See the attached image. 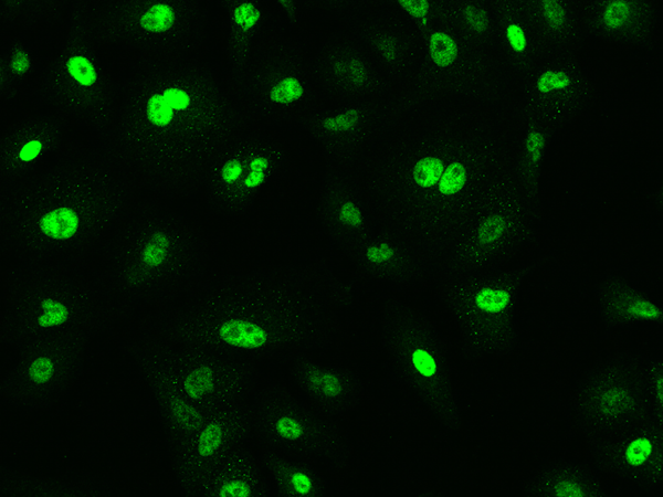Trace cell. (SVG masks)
<instances>
[{"label": "cell", "instance_id": "30", "mask_svg": "<svg viewBox=\"0 0 663 497\" xmlns=\"http://www.w3.org/2000/svg\"><path fill=\"white\" fill-rule=\"evenodd\" d=\"M659 22L654 0L587 1L586 38L610 44L645 46L652 43Z\"/></svg>", "mask_w": 663, "mask_h": 497}, {"label": "cell", "instance_id": "23", "mask_svg": "<svg viewBox=\"0 0 663 497\" xmlns=\"http://www.w3.org/2000/svg\"><path fill=\"white\" fill-rule=\"evenodd\" d=\"M249 398L217 408L187 441L168 454L177 494L187 496L220 455L241 443L253 442Z\"/></svg>", "mask_w": 663, "mask_h": 497}, {"label": "cell", "instance_id": "11", "mask_svg": "<svg viewBox=\"0 0 663 497\" xmlns=\"http://www.w3.org/2000/svg\"><path fill=\"white\" fill-rule=\"evenodd\" d=\"M228 82L251 119L267 126L297 124L324 99L308 41L277 27L262 34L245 66Z\"/></svg>", "mask_w": 663, "mask_h": 497}, {"label": "cell", "instance_id": "28", "mask_svg": "<svg viewBox=\"0 0 663 497\" xmlns=\"http://www.w3.org/2000/svg\"><path fill=\"white\" fill-rule=\"evenodd\" d=\"M495 52L515 91L538 67L551 61L536 32L526 0H492Z\"/></svg>", "mask_w": 663, "mask_h": 497}, {"label": "cell", "instance_id": "12", "mask_svg": "<svg viewBox=\"0 0 663 497\" xmlns=\"http://www.w3.org/2000/svg\"><path fill=\"white\" fill-rule=\"evenodd\" d=\"M292 152L267 125L240 129L211 167L200 199L206 212L221 222H238L252 211L261 191L287 172Z\"/></svg>", "mask_w": 663, "mask_h": 497}, {"label": "cell", "instance_id": "14", "mask_svg": "<svg viewBox=\"0 0 663 497\" xmlns=\"http://www.w3.org/2000/svg\"><path fill=\"white\" fill-rule=\"evenodd\" d=\"M122 83L98 47L64 41L40 65L30 94L45 113L91 130L115 105Z\"/></svg>", "mask_w": 663, "mask_h": 497}, {"label": "cell", "instance_id": "1", "mask_svg": "<svg viewBox=\"0 0 663 497\" xmlns=\"http://www.w3.org/2000/svg\"><path fill=\"white\" fill-rule=\"evenodd\" d=\"M352 297L354 283L324 261L215 263L175 302L139 316L136 336L288 361L330 346Z\"/></svg>", "mask_w": 663, "mask_h": 497}, {"label": "cell", "instance_id": "20", "mask_svg": "<svg viewBox=\"0 0 663 497\" xmlns=\"http://www.w3.org/2000/svg\"><path fill=\"white\" fill-rule=\"evenodd\" d=\"M314 64L323 98L333 104L393 98L390 81L346 28L328 34L314 54Z\"/></svg>", "mask_w": 663, "mask_h": 497}, {"label": "cell", "instance_id": "4", "mask_svg": "<svg viewBox=\"0 0 663 497\" xmlns=\"http://www.w3.org/2000/svg\"><path fill=\"white\" fill-rule=\"evenodd\" d=\"M97 256L102 286L129 319L179 298L217 263V244L197 218L140 195Z\"/></svg>", "mask_w": 663, "mask_h": 497}, {"label": "cell", "instance_id": "29", "mask_svg": "<svg viewBox=\"0 0 663 497\" xmlns=\"http://www.w3.org/2000/svg\"><path fill=\"white\" fill-rule=\"evenodd\" d=\"M287 363L290 381L324 415L332 419L346 415L362 402L366 385L355 370L305 355Z\"/></svg>", "mask_w": 663, "mask_h": 497}, {"label": "cell", "instance_id": "39", "mask_svg": "<svg viewBox=\"0 0 663 497\" xmlns=\"http://www.w3.org/2000/svg\"><path fill=\"white\" fill-rule=\"evenodd\" d=\"M269 475L273 496L317 497L327 493L328 482L314 462L267 446H257Z\"/></svg>", "mask_w": 663, "mask_h": 497}, {"label": "cell", "instance_id": "7", "mask_svg": "<svg viewBox=\"0 0 663 497\" xmlns=\"http://www.w3.org/2000/svg\"><path fill=\"white\" fill-rule=\"evenodd\" d=\"M511 116L472 119L439 180L393 232L424 252L434 269L473 222L514 183L506 134Z\"/></svg>", "mask_w": 663, "mask_h": 497}, {"label": "cell", "instance_id": "5", "mask_svg": "<svg viewBox=\"0 0 663 497\" xmlns=\"http://www.w3.org/2000/svg\"><path fill=\"white\" fill-rule=\"evenodd\" d=\"M415 32V61L393 93L408 124L451 117L506 118L514 113L516 94L493 44L463 27L452 0H441L434 20Z\"/></svg>", "mask_w": 663, "mask_h": 497}, {"label": "cell", "instance_id": "37", "mask_svg": "<svg viewBox=\"0 0 663 497\" xmlns=\"http://www.w3.org/2000/svg\"><path fill=\"white\" fill-rule=\"evenodd\" d=\"M131 493L113 480L86 476H35L1 466L0 496L82 497L127 496Z\"/></svg>", "mask_w": 663, "mask_h": 497}, {"label": "cell", "instance_id": "9", "mask_svg": "<svg viewBox=\"0 0 663 497\" xmlns=\"http://www.w3.org/2000/svg\"><path fill=\"white\" fill-rule=\"evenodd\" d=\"M377 321L382 349L403 384L443 429L456 432L461 405L444 334L420 309L392 295L383 298Z\"/></svg>", "mask_w": 663, "mask_h": 497}, {"label": "cell", "instance_id": "6", "mask_svg": "<svg viewBox=\"0 0 663 497\" xmlns=\"http://www.w3.org/2000/svg\"><path fill=\"white\" fill-rule=\"evenodd\" d=\"M123 320L91 258L12 260L2 273L0 341L6 347L62 330L96 337Z\"/></svg>", "mask_w": 663, "mask_h": 497}, {"label": "cell", "instance_id": "41", "mask_svg": "<svg viewBox=\"0 0 663 497\" xmlns=\"http://www.w3.org/2000/svg\"><path fill=\"white\" fill-rule=\"evenodd\" d=\"M71 1L64 0H31L0 1V18L2 25H33L63 19Z\"/></svg>", "mask_w": 663, "mask_h": 497}, {"label": "cell", "instance_id": "2", "mask_svg": "<svg viewBox=\"0 0 663 497\" xmlns=\"http://www.w3.org/2000/svg\"><path fill=\"white\" fill-rule=\"evenodd\" d=\"M90 134L105 144L144 197H200L230 139L254 121L225 74L194 55L136 62Z\"/></svg>", "mask_w": 663, "mask_h": 497}, {"label": "cell", "instance_id": "35", "mask_svg": "<svg viewBox=\"0 0 663 497\" xmlns=\"http://www.w3.org/2000/svg\"><path fill=\"white\" fill-rule=\"evenodd\" d=\"M526 3L550 60L579 56L586 39L587 1L526 0Z\"/></svg>", "mask_w": 663, "mask_h": 497}, {"label": "cell", "instance_id": "31", "mask_svg": "<svg viewBox=\"0 0 663 497\" xmlns=\"http://www.w3.org/2000/svg\"><path fill=\"white\" fill-rule=\"evenodd\" d=\"M187 496L270 497L273 493L257 450L241 443L213 461Z\"/></svg>", "mask_w": 663, "mask_h": 497}, {"label": "cell", "instance_id": "16", "mask_svg": "<svg viewBox=\"0 0 663 497\" xmlns=\"http://www.w3.org/2000/svg\"><path fill=\"white\" fill-rule=\"evenodd\" d=\"M643 356L615 351L600 357L580 373L571 391L570 408L585 440L655 420L646 395Z\"/></svg>", "mask_w": 663, "mask_h": 497}, {"label": "cell", "instance_id": "42", "mask_svg": "<svg viewBox=\"0 0 663 497\" xmlns=\"http://www.w3.org/2000/svg\"><path fill=\"white\" fill-rule=\"evenodd\" d=\"M644 382L653 417L663 423V358L660 353H644Z\"/></svg>", "mask_w": 663, "mask_h": 497}, {"label": "cell", "instance_id": "15", "mask_svg": "<svg viewBox=\"0 0 663 497\" xmlns=\"http://www.w3.org/2000/svg\"><path fill=\"white\" fill-rule=\"evenodd\" d=\"M253 442L276 451L324 462L337 468L349 464L351 451L338 423L316 410L290 387L272 382L249 398Z\"/></svg>", "mask_w": 663, "mask_h": 497}, {"label": "cell", "instance_id": "32", "mask_svg": "<svg viewBox=\"0 0 663 497\" xmlns=\"http://www.w3.org/2000/svg\"><path fill=\"white\" fill-rule=\"evenodd\" d=\"M593 300L599 320L608 331L663 324L662 302L619 273L607 272L598 278Z\"/></svg>", "mask_w": 663, "mask_h": 497}, {"label": "cell", "instance_id": "24", "mask_svg": "<svg viewBox=\"0 0 663 497\" xmlns=\"http://www.w3.org/2000/svg\"><path fill=\"white\" fill-rule=\"evenodd\" d=\"M396 87L411 70L419 36L394 1L365 0L361 11L345 23Z\"/></svg>", "mask_w": 663, "mask_h": 497}, {"label": "cell", "instance_id": "36", "mask_svg": "<svg viewBox=\"0 0 663 497\" xmlns=\"http://www.w3.org/2000/svg\"><path fill=\"white\" fill-rule=\"evenodd\" d=\"M221 4L223 49L228 66L225 76L231 81L245 66L262 34L277 24L269 1L228 0Z\"/></svg>", "mask_w": 663, "mask_h": 497}, {"label": "cell", "instance_id": "34", "mask_svg": "<svg viewBox=\"0 0 663 497\" xmlns=\"http://www.w3.org/2000/svg\"><path fill=\"white\" fill-rule=\"evenodd\" d=\"M134 366L154 399L168 454L187 441L209 414L222 405L196 403L154 369L139 363Z\"/></svg>", "mask_w": 663, "mask_h": 497}, {"label": "cell", "instance_id": "3", "mask_svg": "<svg viewBox=\"0 0 663 497\" xmlns=\"http://www.w3.org/2000/svg\"><path fill=\"white\" fill-rule=\"evenodd\" d=\"M140 195L105 144L91 134L69 137L34 171L1 184V253L96 256Z\"/></svg>", "mask_w": 663, "mask_h": 497}, {"label": "cell", "instance_id": "10", "mask_svg": "<svg viewBox=\"0 0 663 497\" xmlns=\"http://www.w3.org/2000/svg\"><path fill=\"white\" fill-rule=\"evenodd\" d=\"M532 265L506 266L440 278L435 297L455 327L464 357L513 356L520 342V294Z\"/></svg>", "mask_w": 663, "mask_h": 497}, {"label": "cell", "instance_id": "43", "mask_svg": "<svg viewBox=\"0 0 663 497\" xmlns=\"http://www.w3.org/2000/svg\"><path fill=\"white\" fill-rule=\"evenodd\" d=\"M269 3L280 29L301 24L308 19L312 10L315 9L313 1L273 0Z\"/></svg>", "mask_w": 663, "mask_h": 497}, {"label": "cell", "instance_id": "27", "mask_svg": "<svg viewBox=\"0 0 663 497\" xmlns=\"http://www.w3.org/2000/svg\"><path fill=\"white\" fill-rule=\"evenodd\" d=\"M70 126L51 113L23 116L6 125L0 135L1 184L31 173L53 156L69 138Z\"/></svg>", "mask_w": 663, "mask_h": 497}, {"label": "cell", "instance_id": "26", "mask_svg": "<svg viewBox=\"0 0 663 497\" xmlns=\"http://www.w3.org/2000/svg\"><path fill=\"white\" fill-rule=\"evenodd\" d=\"M357 279L378 281L404 289L433 278L428 255L403 236L376 229L357 246L341 253Z\"/></svg>", "mask_w": 663, "mask_h": 497}, {"label": "cell", "instance_id": "22", "mask_svg": "<svg viewBox=\"0 0 663 497\" xmlns=\"http://www.w3.org/2000/svg\"><path fill=\"white\" fill-rule=\"evenodd\" d=\"M599 472L638 487L663 483V423L649 419L585 440Z\"/></svg>", "mask_w": 663, "mask_h": 497}, {"label": "cell", "instance_id": "13", "mask_svg": "<svg viewBox=\"0 0 663 497\" xmlns=\"http://www.w3.org/2000/svg\"><path fill=\"white\" fill-rule=\"evenodd\" d=\"M118 348L133 363L154 369L187 398L202 405L214 406L249 398L262 378L256 360L204 348L139 336L120 339Z\"/></svg>", "mask_w": 663, "mask_h": 497}, {"label": "cell", "instance_id": "40", "mask_svg": "<svg viewBox=\"0 0 663 497\" xmlns=\"http://www.w3.org/2000/svg\"><path fill=\"white\" fill-rule=\"evenodd\" d=\"M36 44L19 34L1 39L0 99L10 102L30 92L40 67Z\"/></svg>", "mask_w": 663, "mask_h": 497}, {"label": "cell", "instance_id": "17", "mask_svg": "<svg viewBox=\"0 0 663 497\" xmlns=\"http://www.w3.org/2000/svg\"><path fill=\"white\" fill-rule=\"evenodd\" d=\"M538 213L539 195L513 183L436 264L432 281L509 266L532 240Z\"/></svg>", "mask_w": 663, "mask_h": 497}, {"label": "cell", "instance_id": "8", "mask_svg": "<svg viewBox=\"0 0 663 497\" xmlns=\"http://www.w3.org/2000/svg\"><path fill=\"white\" fill-rule=\"evenodd\" d=\"M64 41L128 53L136 62L194 55L210 41V12L197 0L71 1Z\"/></svg>", "mask_w": 663, "mask_h": 497}, {"label": "cell", "instance_id": "19", "mask_svg": "<svg viewBox=\"0 0 663 497\" xmlns=\"http://www.w3.org/2000/svg\"><path fill=\"white\" fill-rule=\"evenodd\" d=\"M407 124L392 98L322 105L296 125L316 142L324 165L328 166L357 160Z\"/></svg>", "mask_w": 663, "mask_h": 497}, {"label": "cell", "instance_id": "38", "mask_svg": "<svg viewBox=\"0 0 663 497\" xmlns=\"http://www.w3.org/2000/svg\"><path fill=\"white\" fill-rule=\"evenodd\" d=\"M524 497H610L593 469L570 459L552 461L528 476L520 486Z\"/></svg>", "mask_w": 663, "mask_h": 497}, {"label": "cell", "instance_id": "33", "mask_svg": "<svg viewBox=\"0 0 663 497\" xmlns=\"http://www.w3.org/2000/svg\"><path fill=\"white\" fill-rule=\"evenodd\" d=\"M557 133L543 120L514 110L506 134L508 162L516 186L539 195L544 167Z\"/></svg>", "mask_w": 663, "mask_h": 497}, {"label": "cell", "instance_id": "18", "mask_svg": "<svg viewBox=\"0 0 663 497\" xmlns=\"http://www.w3.org/2000/svg\"><path fill=\"white\" fill-rule=\"evenodd\" d=\"M93 338L84 331L62 330L20 343L14 363L0 381L1 402L27 409L52 406L80 382Z\"/></svg>", "mask_w": 663, "mask_h": 497}, {"label": "cell", "instance_id": "21", "mask_svg": "<svg viewBox=\"0 0 663 497\" xmlns=\"http://www.w3.org/2000/svg\"><path fill=\"white\" fill-rule=\"evenodd\" d=\"M594 96L591 75L579 56L559 57L543 64L517 87L515 110L559 131L589 107Z\"/></svg>", "mask_w": 663, "mask_h": 497}, {"label": "cell", "instance_id": "25", "mask_svg": "<svg viewBox=\"0 0 663 497\" xmlns=\"http://www.w3.org/2000/svg\"><path fill=\"white\" fill-rule=\"evenodd\" d=\"M318 214L327 240L341 253L376 231L366 191L352 165L325 166Z\"/></svg>", "mask_w": 663, "mask_h": 497}]
</instances>
